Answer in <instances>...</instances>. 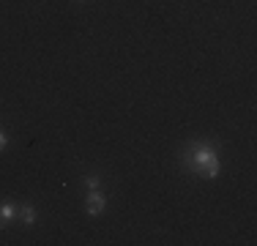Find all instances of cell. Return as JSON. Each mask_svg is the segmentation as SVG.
Listing matches in <instances>:
<instances>
[{"label": "cell", "instance_id": "6", "mask_svg": "<svg viewBox=\"0 0 257 246\" xmlns=\"http://www.w3.org/2000/svg\"><path fill=\"white\" fill-rule=\"evenodd\" d=\"M6 145H9V140H6V134H3V132H0V151H3V148H6Z\"/></svg>", "mask_w": 257, "mask_h": 246}, {"label": "cell", "instance_id": "1", "mask_svg": "<svg viewBox=\"0 0 257 246\" xmlns=\"http://www.w3.org/2000/svg\"><path fill=\"white\" fill-rule=\"evenodd\" d=\"M181 162L192 175H203V178H216L222 164H219V153L211 143H189L181 153Z\"/></svg>", "mask_w": 257, "mask_h": 246}, {"label": "cell", "instance_id": "5", "mask_svg": "<svg viewBox=\"0 0 257 246\" xmlns=\"http://www.w3.org/2000/svg\"><path fill=\"white\" fill-rule=\"evenodd\" d=\"M99 175H85V186H88V189H99Z\"/></svg>", "mask_w": 257, "mask_h": 246}, {"label": "cell", "instance_id": "2", "mask_svg": "<svg viewBox=\"0 0 257 246\" xmlns=\"http://www.w3.org/2000/svg\"><path fill=\"white\" fill-rule=\"evenodd\" d=\"M104 194L99 192V189H90L88 192V200H85V208H88V213L90 216H99V213L104 211Z\"/></svg>", "mask_w": 257, "mask_h": 246}, {"label": "cell", "instance_id": "3", "mask_svg": "<svg viewBox=\"0 0 257 246\" xmlns=\"http://www.w3.org/2000/svg\"><path fill=\"white\" fill-rule=\"evenodd\" d=\"M17 216V205H11V202H6L3 208H0V227H6L11 219Z\"/></svg>", "mask_w": 257, "mask_h": 246}, {"label": "cell", "instance_id": "4", "mask_svg": "<svg viewBox=\"0 0 257 246\" xmlns=\"http://www.w3.org/2000/svg\"><path fill=\"white\" fill-rule=\"evenodd\" d=\"M17 213H20V216H22V221H25V224H33V221H36V211H33V208H30V205H22V208H20V211H17Z\"/></svg>", "mask_w": 257, "mask_h": 246}]
</instances>
